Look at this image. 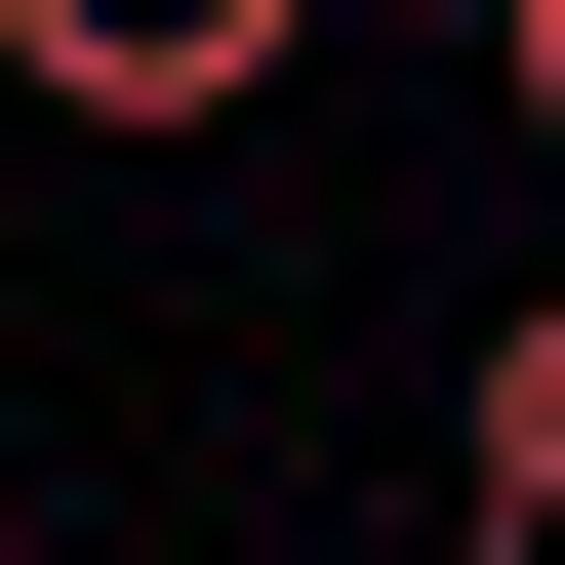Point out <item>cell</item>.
<instances>
[{"label":"cell","instance_id":"277c9868","mask_svg":"<svg viewBox=\"0 0 565 565\" xmlns=\"http://www.w3.org/2000/svg\"><path fill=\"white\" fill-rule=\"evenodd\" d=\"M445 565H565V525H445Z\"/></svg>","mask_w":565,"mask_h":565},{"label":"cell","instance_id":"6da1fadb","mask_svg":"<svg viewBox=\"0 0 565 565\" xmlns=\"http://www.w3.org/2000/svg\"><path fill=\"white\" fill-rule=\"evenodd\" d=\"M282 41H323V0H0V82H41V121H121V162L282 121Z\"/></svg>","mask_w":565,"mask_h":565},{"label":"cell","instance_id":"3957f363","mask_svg":"<svg viewBox=\"0 0 565 565\" xmlns=\"http://www.w3.org/2000/svg\"><path fill=\"white\" fill-rule=\"evenodd\" d=\"M484 121H525V162H565V0H484Z\"/></svg>","mask_w":565,"mask_h":565},{"label":"cell","instance_id":"7a4b0ae2","mask_svg":"<svg viewBox=\"0 0 565 565\" xmlns=\"http://www.w3.org/2000/svg\"><path fill=\"white\" fill-rule=\"evenodd\" d=\"M445 525H565V282L484 323V404H445Z\"/></svg>","mask_w":565,"mask_h":565}]
</instances>
